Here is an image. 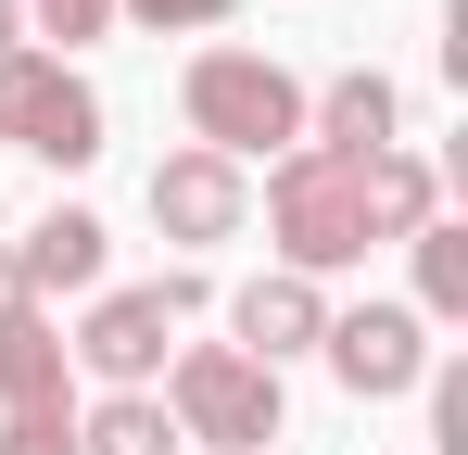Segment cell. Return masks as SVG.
Segmentation results:
<instances>
[{
	"instance_id": "6da1fadb",
	"label": "cell",
	"mask_w": 468,
	"mask_h": 455,
	"mask_svg": "<svg viewBox=\"0 0 468 455\" xmlns=\"http://www.w3.org/2000/svg\"><path fill=\"white\" fill-rule=\"evenodd\" d=\"M177 101H190V152H216V164H240V152H304V89L266 64V51H203Z\"/></svg>"
},
{
	"instance_id": "7a4b0ae2",
	"label": "cell",
	"mask_w": 468,
	"mask_h": 455,
	"mask_svg": "<svg viewBox=\"0 0 468 455\" xmlns=\"http://www.w3.org/2000/svg\"><path fill=\"white\" fill-rule=\"evenodd\" d=\"M266 228H279V253H292V279H329V266H355L367 253V190H355V164L342 152H279V177H266Z\"/></svg>"
},
{
	"instance_id": "3957f363",
	"label": "cell",
	"mask_w": 468,
	"mask_h": 455,
	"mask_svg": "<svg viewBox=\"0 0 468 455\" xmlns=\"http://www.w3.org/2000/svg\"><path fill=\"white\" fill-rule=\"evenodd\" d=\"M165 418H177V443H279V367H253L240 342H190L177 354V379H165Z\"/></svg>"
},
{
	"instance_id": "277c9868",
	"label": "cell",
	"mask_w": 468,
	"mask_h": 455,
	"mask_svg": "<svg viewBox=\"0 0 468 455\" xmlns=\"http://www.w3.org/2000/svg\"><path fill=\"white\" fill-rule=\"evenodd\" d=\"M0 140L38 152V164H89V152H101V101H89V76L51 64V51H0Z\"/></svg>"
},
{
	"instance_id": "5b68a950",
	"label": "cell",
	"mask_w": 468,
	"mask_h": 455,
	"mask_svg": "<svg viewBox=\"0 0 468 455\" xmlns=\"http://www.w3.org/2000/svg\"><path fill=\"white\" fill-rule=\"evenodd\" d=\"M190 303H203V279H190V266H165V279H140V291H101V303L77 316V342H64V354L101 367L114 392H140V379L165 367V329H177Z\"/></svg>"
},
{
	"instance_id": "8992f818",
	"label": "cell",
	"mask_w": 468,
	"mask_h": 455,
	"mask_svg": "<svg viewBox=\"0 0 468 455\" xmlns=\"http://www.w3.org/2000/svg\"><path fill=\"white\" fill-rule=\"evenodd\" d=\"M329 367H342L355 405H392V392L431 379V329H418L405 303H355V316H329Z\"/></svg>"
},
{
	"instance_id": "52a82bcc",
	"label": "cell",
	"mask_w": 468,
	"mask_h": 455,
	"mask_svg": "<svg viewBox=\"0 0 468 455\" xmlns=\"http://www.w3.org/2000/svg\"><path fill=\"white\" fill-rule=\"evenodd\" d=\"M240 216H253L240 164H216V152H165V164H153V228H165V240H229Z\"/></svg>"
},
{
	"instance_id": "ba28073f",
	"label": "cell",
	"mask_w": 468,
	"mask_h": 455,
	"mask_svg": "<svg viewBox=\"0 0 468 455\" xmlns=\"http://www.w3.org/2000/svg\"><path fill=\"white\" fill-rule=\"evenodd\" d=\"M392 114H405V101H392V76H380V64L329 76V89H316V101H304V127H316V152H342V164H367V152H392Z\"/></svg>"
},
{
	"instance_id": "9c48e42d",
	"label": "cell",
	"mask_w": 468,
	"mask_h": 455,
	"mask_svg": "<svg viewBox=\"0 0 468 455\" xmlns=\"http://www.w3.org/2000/svg\"><path fill=\"white\" fill-rule=\"evenodd\" d=\"M304 342H329V303H316V279L266 266V279L240 291V354H253V367H279V354H304Z\"/></svg>"
},
{
	"instance_id": "30bf717a",
	"label": "cell",
	"mask_w": 468,
	"mask_h": 455,
	"mask_svg": "<svg viewBox=\"0 0 468 455\" xmlns=\"http://www.w3.org/2000/svg\"><path fill=\"white\" fill-rule=\"evenodd\" d=\"M64 329L26 303V316H0V418H26V405H64Z\"/></svg>"
},
{
	"instance_id": "8fae6325",
	"label": "cell",
	"mask_w": 468,
	"mask_h": 455,
	"mask_svg": "<svg viewBox=\"0 0 468 455\" xmlns=\"http://www.w3.org/2000/svg\"><path fill=\"white\" fill-rule=\"evenodd\" d=\"M101 240H114V228L77 216V203H64V216H38V240L13 253V266H26V303H38V291H89V279H101Z\"/></svg>"
},
{
	"instance_id": "7c38bea8",
	"label": "cell",
	"mask_w": 468,
	"mask_h": 455,
	"mask_svg": "<svg viewBox=\"0 0 468 455\" xmlns=\"http://www.w3.org/2000/svg\"><path fill=\"white\" fill-rule=\"evenodd\" d=\"M355 190H367V240H418V228H431V190H443V177H431L418 152L392 140V152H367V164H355Z\"/></svg>"
},
{
	"instance_id": "4fadbf2b",
	"label": "cell",
	"mask_w": 468,
	"mask_h": 455,
	"mask_svg": "<svg viewBox=\"0 0 468 455\" xmlns=\"http://www.w3.org/2000/svg\"><path fill=\"white\" fill-rule=\"evenodd\" d=\"M405 316H418V329H431V316H468V228L456 216L418 228V303H405Z\"/></svg>"
},
{
	"instance_id": "5bb4252c",
	"label": "cell",
	"mask_w": 468,
	"mask_h": 455,
	"mask_svg": "<svg viewBox=\"0 0 468 455\" xmlns=\"http://www.w3.org/2000/svg\"><path fill=\"white\" fill-rule=\"evenodd\" d=\"M77 455H177V418L153 392H114L101 418H77Z\"/></svg>"
},
{
	"instance_id": "9a60e30c",
	"label": "cell",
	"mask_w": 468,
	"mask_h": 455,
	"mask_svg": "<svg viewBox=\"0 0 468 455\" xmlns=\"http://www.w3.org/2000/svg\"><path fill=\"white\" fill-rule=\"evenodd\" d=\"M0 455H77V418L64 405H26V418H0Z\"/></svg>"
},
{
	"instance_id": "2e32d148",
	"label": "cell",
	"mask_w": 468,
	"mask_h": 455,
	"mask_svg": "<svg viewBox=\"0 0 468 455\" xmlns=\"http://www.w3.org/2000/svg\"><path fill=\"white\" fill-rule=\"evenodd\" d=\"M431 443L468 455V367H431Z\"/></svg>"
},
{
	"instance_id": "e0dca14e",
	"label": "cell",
	"mask_w": 468,
	"mask_h": 455,
	"mask_svg": "<svg viewBox=\"0 0 468 455\" xmlns=\"http://www.w3.org/2000/svg\"><path fill=\"white\" fill-rule=\"evenodd\" d=\"M38 26L77 51V38H101V26H114V0H38Z\"/></svg>"
},
{
	"instance_id": "ac0fdd59",
	"label": "cell",
	"mask_w": 468,
	"mask_h": 455,
	"mask_svg": "<svg viewBox=\"0 0 468 455\" xmlns=\"http://www.w3.org/2000/svg\"><path fill=\"white\" fill-rule=\"evenodd\" d=\"M114 13H140V26H229L240 0H114Z\"/></svg>"
},
{
	"instance_id": "d6986e66",
	"label": "cell",
	"mask_w": 468,
	"mask_h": 455,
	"mask_svg": "<svg viewBox=\"0 0 468 455\" xmlns=\"http://www.w3.org/2000/svg\"><path fill=\"white\" fill-rule=\"evenodd\" d=\"M0 316H26V266L13 253H0Z\"/></svg>"
},
{
	"instance_id": "ffe728a7",
	"label": "cell",
	"mask_w": 468,
	"mask_h": 455,
	"mask_svg": "<svg viewBox=\"0 0 468 455\" xmlns=\"http://www.w3.org/2000/svg\"><path fill=\"white\" fill-rule=\"evenodd\" d=\"M13 26H26V0H0V51H13Z\"/></svg>"
}]
</instances>
